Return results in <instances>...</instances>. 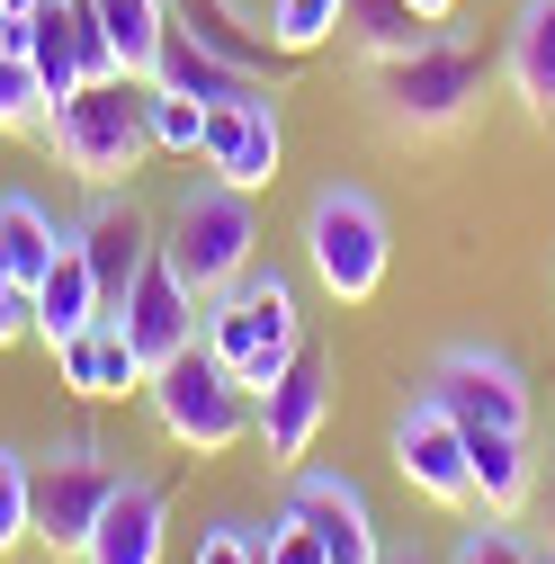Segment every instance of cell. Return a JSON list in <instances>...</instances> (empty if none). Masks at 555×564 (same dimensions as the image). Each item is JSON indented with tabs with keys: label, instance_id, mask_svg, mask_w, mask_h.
<instances>
[{
	"label": "cell",
	"instance_id": "6da1fadb",
	"mask_svg": "<svg viewBox=\"0 0 555 564\" xmlns=\"http://www.w3.org/2000/svg\"><path fill=\"white\" fill-rule=\"evenodd\" d=\"M36 144L73 171V180H90V188H126L134 171H144V153H153L144 82H81L63 108H45Z\"/></svg>",
	"mask_w": 555,
	"mask_h": 564
},
{
	"label": "cell",
	"instance_id": "7a4b0ae2",
	"mask_svg": "<svg viewBox=\"0 0 555 564\" xmlns=\"http://www.w3.org/2000/svg\"><path fill=\"white\" fill-rule=\"evenodd\" d=\"M144 403H153V421H162V440H179L188 457H225L233 440H251V412H260V394H251L206 340L171 349V359L144 377Z\"/></svg>",
	"mask_w": 555,
	"mask_h": 564
},
{
	"label": "cell",
	"instance_id": "3957f363",
	"mask_svg": "<svg viewBox=\"0 0 555 564\" xmlns=\"http://www.w3.org/2000/svg\"><path fill=\"white\" fill-rule=\"evenodd\" d=\"M153 242H162V260L179 269V288H188V296H225L233 278L260 260L251 188H225V180L179 188V197H171V216L153 225Z\"/></svg>",
	"mask_w": 555,
	"mask_h": 564
},
{
	"label": "cell",
	"instance_id": "277c9868",
	"mask_svg": "<svg viewBox=\"0 0 555 564\" xmlns=\"http://www.w3.org/2000/svg\"><path fill=\"white\" fill-rule=\"evenodd\" d=\"M197 340L206 349H216V359L260 394L278 368H287L296 359V349H305V314H296V288H287V278H278V269H242L233 278V288L225 296H206V323H197Z\"/></svg>",
	"mask_w": 555,
	"mask_h": 564
},
{
	"label": "cell",
	"instance_id": "5b68a950",
	"mask_svg": "<svg viewBox=\"0 0 555 564\" xmlns=\"http://www.w3.org/2000/svg\"><path fill=\"white\" fill-rule=\"evenodd\" d=\"M305 269H314V288L331 305H368L385 288V269H394L385 206L368 188H350V180L314 188V206H305Z\"/></svg>",
	"mask_w": 555,
	"mask_h": 564
},
{
	"label": "cell",
	"instance_id": "8992f818",
	"mask_svg": "<svg viewBox=\"0 0 555 564\" xmlns=\"http://www.w3.org/2000/svg\"><path fill=\"white\" fill-rule=\"evenodd\" d=\"M368 90L385 108V126L403 134H448L475 99H483V54L466 36H431V45H412V54H377L368 63Z\"/></svg>",
	"mask_w": 555,
	"mask_h": 564
},
{
	"label": "cell",
	"instance_id": "52a82bcc",
	"mask_svg": "<svg viewBox=\"0 0 555 564\" xmlns=\"http://www.w3.org/2000/svg\"><path fill=\"white\" fill-rule=\"evenodd\" d=\"M117 484H126V466L99 440H54L36 457V546L45 555H81Z\"/></svg>",
	"mask_w": 555,
	"mask_h": 564
},
{
	"label": "cell",
	"instance_id": "ba28073f",
	"mask_svg": "<svg viewBox=\"0 0 555 564\" xmlns=\"http://www.w3.org/2000/svg\"><path fill=\"white\" fill-rule=\"evenodd\" d=\"M431 403H448V421L457 431H529L537 421V394H529V377L502 359V349H475V340H457V349H439V368H431V386H422Z\"/></svg>",
	"mask_w": 555,
	"mask_h": 564
},
{
	"label": "cell",
	"instance_id": "9c48e42d",
	"mask_svg": "<svg viewBox=\"0 0 555 564\" xmlns=\"http://www.w3.org/2000/svg\"><path fill=\"white\" fill-rule=\"evenodd\" d=\"M323 421H331V359L305 340L287 368H278L260 386V412H251V440L269 448V466H305L314 440H323Z\"/></svg>",
	"mask_w": 555,
	"mask_h": 564
},
{
	"label": "cell",
	"instance_id": "30bf717a",
	"mask_svg": "<svg viewBox=\"0 0 555 564\" xmlns=\"http://www.w3.org/2000/svg\"><path fill=\"white\" fill-rule=\"evenodd\" d=\"M394 475L422 492V502H439V511H466V502H475V475H466V431L448 421V403L412 394V403L394 412Z\"/></svg>",
	"mask_w": 555,
	"mask_h": 564
},
{
	"label": "cell",
	"instance_id": "8fae6325",
	"mask_svg": "<svg viewBox=\"0 0 555 564\" xmlns=\"http://www.w3.org/2000/svg\"><path fill=\"white\" fill-rule=\"evenodd\" d=\"M197 162L216 171L225 188H269L278 162H287V134H278V99L251 90V99H225V108H206V134H197Z\"/></svg>",
	"mask_w": 555,
	"mask_h": 564
},
{
	"label": "cell",
	"instance_id": "7c38bea8",
	"mask_svg": "<svg viewBox=\"0 0 555 564\" xmlns=\"http://www.w3.org/2000/svg\"><path fill=\"white\" fill-rule=\"evenodd\" d=\"M108 314L126 323L134 359H144V368H162L171 349H188V340H197V323H206V296H188V288H179V269H171V260H162V242H153V260L134 269V288H126Z\"/></svg>",
	"mask_w": 555,
	"mask_h": 564
},
{
	"label": "cell",
	"instance_id": "4fadbf2b",
	"mask_svg": "<svg viewBox=\"0 0 555 564\" xmlns=\"http://www.w3.org/2000/svg\"><path fill=\"white\" fill-rule=\"evenodd\" d=\"M162 546H171V484L126 475V484L108 492V511H99V529H90V546H81L73 564H162Z\"/></svg>",
	"mask_w": 555,
	"mask_h": 564
},
{
	"label": "cell",
	"instance_id": "5bb4252c",
	"mask_svg": "<svg viewBox=\"0 0 555 564\" xmlns=\"http://www.w3.org/2000/svg\"><path fill=\"white\" fill-rule=\"evenodd\" d=\"M54 377L73 386L81 403H126V394H144V359H134V340H126V323L117 314H99V323H81L73 340H54Z\"/></svg>",
	"mask_w": 555,
	"mask_h": 564
},
{
	"label": "cell",
	"instance_id": "9a60e30c",
	"mask_svg": "<svg viewBox=\"0 0 555 564\" xmlns=\"http://www.w3.org/2000/svg\"><path fill=\"white\" fill-rule=\"evenodd\" d=\"M331 564H385V538H377V511H368V492L350 475H296V502H287Z\"/></svg>",
	"mask_w": 555,
	"mask_h": 564
},
{
	"label": "cell",
	"instance_id": "2e32d148",
	"mask_svg": "<svg viewBox=\"0 0 555 564\" xmlns=\"http://www.w3.org/2000/svg\"><path fill=\"white\" fill-rule=\"evenodd\" d=\"M73 242L90 251V269H99V296H108V305L134 288V269L153 260V225L134 216V197H117V188H99V206L73 225Z\"/></svg>",
	"mask_w": 555,
	"mask_h": 564
},
{
	"label": "cell",
	"instance_id": "e0dca14e",
	"mask_svg": "<svg viewBox=\"0 0 555 564\" xmlns=\"http://www.w3.org/2000/svg\"><path fill=\"white\" fill-rule=\"evenodd\" d=\"M466 475H475V502L483 511H502V520H520L529 502H537V448H529V431H466Z\"/></svg>",
	"mask_w": 555,
	"mask_h": 564
},
{
	"label": "cell",
	"instance_id": "ac0fdd59",
	"mask_svg": "<svg viewBox=\"0 0 555 564\" xmlns=\"http://www.w3.org/2000/svg\"><path fill=\"white\" fill-rule=\"evenodd\" d=\"M108 314V296H99V269H90V251L63 234V251H54V269L36 278V340L54 349V340H73L81 323H99Z\"/></svg>",
	"mask_w": 555,
	"mask_h": 564
},
{
	"label": "cell",
	"instance_id": "d6986e66",
	"mask_svg": "<svg viewBox=\"0 0 555 564\" xmlns=\"http://www.w3.org/2000/svg\"><path fill=\"white\" fill-rule=\"evenodd\" d=\"M153 82L179 90V99H197V108H225V99H251V90H260V73H233V63H216L179 19H171V36H162V54H153Z\"/></svg>",
	"mask_w": 555,
	"mask_h": 564
},
{
	"label": "cell",
	"instance_id": "ffe728a7",
	"mask_svg": "<svg viewBox=\"0 0 555 564\" xmlns=\"http://www.w3.org/2000/svg\"><path fill=\"white\" fill-rule=\"evenodd\" d=\"M171 19L216 54V63H233V73H269V54H278V36L269 28H251L233 0H171Z\"/></svg>",
	"mask_w": 555,
	"mask_h": 564
},
{
	"label": "cell",
	"instance_id": "44dd1931",
	"mask_svg": "<svg viewBox=\"0 0 555 564\" xmlns=\"http://www.w3.org/2000/svg\"><path fill=\"white\" fill-rule=\"evenodd\" d=\"M511 90L537 126H555V0H529L511 28Z\"/></svg>",
	"mask_w": 555,
	"mask_h": 564
},
{
	"label": "cell",
	"instance_id": "7402d4cb",
	"mask_svg": "<svg viewBox=\"0 0 555 564\" xmlns=\"http://www.w3.org/2000/svg\"><path fill=\"white\" fill-rule=\"evenodd\" d=\"M90 10H99V28H108L117 63H126V82H153V54H162V36H171V0H90Z\"/></svg>",
	"mask_w": 555,
	"mask_h": 564
},
{
	"label": "cell",
	"instance_id": "603a6c76",
	"mask_svg": "<svg viewBox=\"0 0 555 564\" xmlns=\"http://www.w3.org/2000/svg\"><path fill=\"white\" fill-rule=\"evenodd\" d=\"M0 251H10L19 288L36 296V278H45V269H54V251H63V225L45 216V206H36L28 188H10V197H0Z\"/></svg>",
	"mask_w": 555,
	"mask_h": 564
},
{
	"label": "cell",
	"instance_id": "cb8c5ba5",
	"mask_svg": "<svg viewBox=\"0 0 555 564\" xmlns=\"http://www.w3.org/2000/svg\"><path fill=\"white\" fill-rule=\"evenodd\" d=\"M340 28L359 36V54L377 63V54H412V45H431L439 28L412 10V0H340Z\"/></svg>",
	"mask_w": 555,
	"mask_h": 564
},
{
	"label": "cell",
	"instance_id": "d4e9b609",
	"mask_svg": "<svg viewBox=\"0 0 555 564\" xmlns=\"http://www.w3.org/2000/svg\"><path fill=\"white\" fill-rule=\"evenodd\" d=\"M269 36L278 54H314L340 36V0H269Z\"/></svg>",
	"mask_w": 555,
	"mask_h": 564
},
{
	"label": "cell",
	"instance_id": "484cf974",
	"mask_svg": "<svg viewBox=\"0 0 555 564\" xmlns=\"http://www.w3.org/2000/svg\"><path fill=\"white\" fill-rule=\"evenodd\" d=\"M144 126H153V153H188V162H197V134H206V108H197V99L144 82Z\"/></svg>",
	"mask_w": 555,
	"mask_h": 564
},
{
	"label": "cell",
	"instance_id": "4316f807",
	"mask_svg": "<svg viewBox=\"0 0 555 564\" xmlns=\"http://www.w3.org/2000/svg\"><path fill=\"white\" fill-rule=\"evenodd\" d=\"M36 538V466L19 448H0V555Z\"/></svg>",
	"mask_w": 555,
	"mask_h": 564
},
{
	"label": "cell",
	"instance_id": "83f0119b",
	"mask_svg": "<svg viewBox=\"0 0 555 564\" xmlns=\"http://www.w3.org/2000/svg\"><path fill=\"white\" fill-rule=\"evenodd\" d=\"M448 564H537V546L502 520V511H483L475 529H457V546H448Z\"/></svg>",
	"mask_w": 555,
	"mask_h": 564
},
{
	"label": "cell",
	"instance_id": "f1b7e54d",
	"mask_svg": "<svg viewBox=\"0 0 555 564\" xmlns=\"http://www.w3.org/2000/svg\"><path fill=\"white\" fill-rule=\"evenodd\" d=\"M36 126H45V90L28 73V54L0 45V134H36Z\"/></svg>",
	"mask_w": 555,
	"mask_h": 564
},
{
	"label": "cell",
	"instance_id": "f546056e",
	"mask_svg": "<svg viewBox=\"0 0 555 564\" xmlns=\"http://www.w3.org/2000/svg\"><path fill=\"white\" fill-rule=\"evenodd\" d=\"M63 28H73V63H81V82H126V63H117V45H108V28H99L90 0H63Z\"/></svg>",
	"mask_w": 555,
	"mask_h": 564
},
{
	"label": "cell",
	"instance_id": "4dcf8cb0",
	"mask_svg": "<svg viewBox=\"0 0 555 564\" xmlns=\"http://www.w3.org/2000/svg\"><path fill=\"white\" fill-rule=\"evenodd\" d=\"M260 564H331V555H323V538H314V529L287 511V520H278V529L260 538Z\"/></svg>",
	"mask_w": 555,
	"mask_h": 564
},
{
	"label": "cell",
	"instance_id": "1f68e13d",
	"mask_svg": "<svg viewBox=\"0 0 555 564\" xmlns=\"http://www.w3.org/2000/svg\"><path fill=\"white\" fill-rule=\"evenodd\" d=\"M197 564H260V529L251 520H216L197 538Z\"/></svg>",
	"mask_w": 555,
	"mask_h": 564
},
{
	"label": "cell",
	"instance_id": "d6a6232c",
	"mask_svg": "<svg viewBox=\"0 0 555 564\" xmlns=\"http://www.w3.org/2000/svg\"><path fill=\"white\" fill-rule=\"evenodd\" d=\"M28 332H36V296H28V288H10V296H0V349L28 340Z\"/></svg>",
	"mask_w": 555,
	"mask_h": 564
},
{
	"label": "cell",
	"instance_id": "836d02e7",
	"mask_svg": "<svg viewBox=\"0 0 555 564\" xmlns=\"http://www.w3.org/2000/svg\"><path fill=\"white\" fill-rule=\"evenodd\" d=\"M412 10H422L431 28H448V19H457V0H412Z\"/></svg>",
	"mask_w": 555,
	"mask_h": 564
},
{
	"label": "cell",
	"instance_id": "e575fe53",
	"mask_svg": "<svg viewBox=\"0 0 555 564\" xmlns=\"http://www.w3.org/2000/svg\"><path fill=\"white\" fill-rule=\"evenodd\" d=\"M10 288H19V269H10V251H0V296H10Z\"/></svg>",
	"mask_w": 555,
	"mask_h": 564
},
{
	"label": "cell",
	"instance_id": "d590c367",
	"mask_svg": "<svg viewBox=\"0 0 555 564\" xmlns=\"http://www.w3.org/2000/svg\"><path fill=\"white\" fill-rule=\"evenodd\" d=\"M385 564H439V555H422V546H412V555H385Z\"/></svg>",
	"mask_w": 555,
	"mask_h": 564
},
{
	"label": "cell",
	"instance_id": "8d00e7d4",
	"mask_svg": "<svg viewBox=\"0 0 555 564\" xmlns=\"http://www.w3.org/2000/svg\"><path fill=\"white\" fill-rule=\"evenodd\" d=\"M537 492H546V511H555V475H546V466H537Z\"/></svg>",
	"mask_w": 555,
	"mask_h": 564
},
{
	"label": "cell",
	"instance_id": "74e56055",
	"mask_svg": "<svg viewBox=\"0 0 555 564\" xmlns=\"http://www.w3.org/2000/svg\"><path fill=\"white\" fill-rule=\"evenodd\" d=\"M0 10H10V19H28V10H36V0H0Z\"/></svg>",
	"mask_w": 555,
	"mask_h": 564
},
{
	"label": "cell",
	"instance_id": "f35d334b",
	"mask_svg": "<svg viewBox=\"0 0 555 564\" xmlns=\"http://www.w3.org/2000/svg\"><path fill=\"white\" fill-rule=\"evenodd\" d=\"M0 28H10V10H0Z\"/></svg>",
	"mask_w": 555,
	"mask_h": 564
},
{
	"label": "cell",
	"instance_id": "ab89813d",
	"mask_svg": "<svg viewBox=\"0 0 555 564\" xmlns=\"http://www.w3.org/2000/svg\"><path fill=\"white\" fill-rule=\"evenodd\" d=\"M537 564H555V555H537Z\"/></svg>",
	"mask_w": 555,
	"mask_h": 564
}]
</instances>
